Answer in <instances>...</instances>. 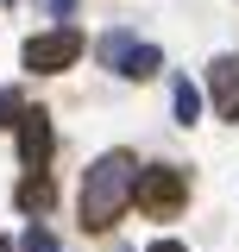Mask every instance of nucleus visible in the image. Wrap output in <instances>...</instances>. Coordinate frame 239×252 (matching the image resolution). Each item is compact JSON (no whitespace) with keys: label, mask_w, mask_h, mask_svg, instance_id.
I'll return each instance as SVG.
<instances>
[{"label":"nucleus","mask_w":239,"mask_h":252,"mask_svg":"<svg viewBox=\"0 0 239 252\" xmlns=\"http://www.w3.org/2000/svg\"><path fill=\"white\" fill-rule=\"evenodd\" d=\"M132 202H139V215L170 220V215H182V202H189V177H182L177 164H139V177H132Z\"/></svg>","instance_id":"f03ea898"},{"label":"nucleus","mask_w":239,"mask_h":252,"mask_svg":"<svg viewBox=\"0 0 239 252\" xmlns=\"http://www.w3.org/2000/svg\"><path fill=\"white\" fill-rule=\"evenodd\" d=\"M19 158H26L31 170H44V158H51V145H57V139H51V114H44V107H19Z\"/></svg>","instance_id":"39448f33"},{"label":"nucleus","mask_w":239,"mask_h":252,"mask_svg":"<svg viewBox=\"0 0 239 252\" xmlns=\"http://www.w3.org/2000/svg\"><path fill=\"white\" fill-rule=\"evenodd\" d=\"M19 208H26V215H44V208H51V177H44V170H31L26 183H19Z\"/></svg>","instance_id":"0eeeda50"},{"label":"nucleus","mask_w":239,"mask_h":252,"mask_svg":"<svg viewBox=\"0 0 239 252\" xmlns=\"http://www.w3.org/2000/svg\"><path fill=\"white\" fill-rule=\"evenodd\" d=\"M101 57H107V69L132 76V82H145V76H157V69H164V51H157V44H139V38H126V32L101 38Z\"/></svg>","instance_id":"20e7f679"},{"label":"nucleus","mask_w":239,"mask_h":252,"mask_svg":"<svg viewBox=\"0 0 239 252\" xmlns=\"http://www.w3.org/2000/svg\"><path fill=\"white\" fill-rule=\"evenodd\" d=\"M76 57H82V32H76V26L38 32V38L26 44V69H38V76H57V69H69Z\"/></svg>","instance_id":"7ed1b4c3"},{"label":"nucleus","mask_w":239,"mask_h":252,"mask_svg":"<svg viewBox=\"0 0 239 252\" xmlns=\"http://www.w3.org/2000/svg\"><path fill=\"white\" fill-rule=\"evenodd\" d=\"M19 252H57V233L51 227H31L26 240H19Z\"/></svg>","instance_id":"1a4fd4ad"},{"label":"nucleus","mask_w":239,"mask_h":252,"mask_svg":"<svg viewBox=\"0 0 239 252\" xmlns=\"http://www.w3.org/2000/svg\"><path fill=\"white\" fill-rule=\"evenodd\" d=\"M151 252H189V246H177V240H157V246H151Z\"/></svg>","instance_id":"9b49d317"},{"label":"nucleus","mask_w":239,"mask_h":252,"mask_svg":"<svg viewBox=\"0 0 239 252\" xmlns=\"http://www.w3.org/2000/svg\"><path fill=\"white\" fill-rule=\"evenodd\" d=\"M0 252H19V246H13V240H0Z\"/></svg>","instance_id":"ddd939ff"},{"label":"nucleus","mask_w":239,"mask_h":252,"mask_svg":"<svg viewBox=\"0 0 239 252\" xmlns=\"http://www.w3.org/2000/svg\"><path fill=\"white\" fill-rule=\"evenodd\" d=\"M177 120H182V126H195V120H202V89H195L189 76L177 82Z\"/></svg>","instance_id":"6e6552de"},{"label":"nucleus","mask_w":239,"mask_h":252,"mask_svg":"<svg viewBox=\"0 0 239 252\" xmlns=\"http://www.w3.org/2000/svg\"><path fill=\"white\" fill-rule=\"evenodd\" d=\"M132 177H139V158L132 152H107V158L89 164V177H82V227L89 233H107L132 208Z\"/></svg>","instance_id":"f257e3e1"},{"label":"nucleus","mask_w":239,"mask_h":252,"mask_svg":"<svg viewBox=\"0 0 239 252\" xmlns=\"http://www.w3.org/2000/svg\"><path fill=\"white\" fill-rule=\"evenodd\" d=\"M51 6H57V13H69V6H76V0H51Z\"/></svg>","instance_id":"f8f14e48"},{"label":"nucleus","mask_w":239,"mask_h":252,"mask_svg":"<svg viewBox=\"0 0 239 252\" xmlns=\"http://www.w3.org/2000/svg\"><path fill=\"white\" fill-rule=\"evenodd\" d=\"M208 89H214V114L220 120H239V57H214Z\"/></svg>","instance_id":"423d86ee"},{"label":"nucleus","mask_w":239,"mask_h":252,"mask_svg":"<svg viewBox=\"0 0 239 252\" xmlns=\"http://www.w3.org/2000/svg\"><path fill=\"white\" fill-rule=\"evenodd\" d=\"M19 107H26V101H19V89H0V126L19 120Z\"/></svg>","instance_id":"9d476101"}]
</instances>
